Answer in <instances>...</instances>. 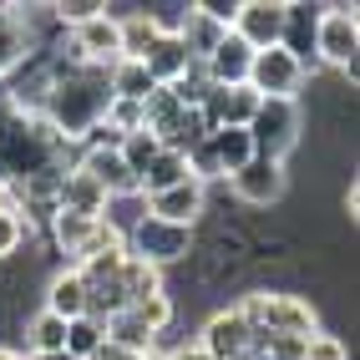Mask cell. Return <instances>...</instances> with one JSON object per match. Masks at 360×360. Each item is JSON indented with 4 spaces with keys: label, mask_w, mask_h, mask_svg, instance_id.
Listing matches in <instances>:
<instances>
[{
    "label": "cell",
    "mask_w": 360,
    "mask_h": 360,
    "mask_svg": "<svg viewBox=\"0 0 360 360\" xmlns=\"http://www.w3.org/2000/svg\"><path fill=\"white\" fill-rule=\"evenodd\" d=\"M107 107H112V82L102 66H71L66 77H56L46 86V122H51L66 142L71 137H86L97 122H107Z\"/></svg>",
    "instance_id": "obj_1"
},
{
    "label": "cell",
    "mask_w": 360,
    "mask_h": 360,
    "mask_svg": "<svg viewBox=\"0 0 360 360\" xmlns=\"http://www.w3.org/2000/svg\"><path fill=\"white\" fill-rule=\"evenodd\" d=\"M249 142H254V158H269L284 162V153L300 142V112L295 102H274V97H259L254 117H249Z\"/></svg>",
    "instance_id": "obj_2"
},
{
    "label": "cell",
    "mask_w": 360,
    "mask_h": 360,
    "mask_svg": "<svg viewBox=\"0 0 360 360\" xmlns=\"http://www.w3.org/2000/svg\"><path fill=\"white\" fill-rule=\"evenodd\" d=\"M238 315L254 335H315V309L295 295H249Z\"/></svg>",
    "instance_id": "obj_3"
},
{
    "label": "cell",
    "mask_w": 360,
    "mask_h": 360,
    "mask_svg": "<svg viewBox=\"0 0 360 360\" xmlns=\"http://www.w3.org/2000/svg\"><path fill=\"white\" fill-rule=\"evenodd\" d=\"M188 244H193V229H178V224H162L153 213H142L122 249H127V259H142V264H153V269H162V264L183 259Z\"/></svg>",
    "instance_id": "obj_4"
},
{
    "label": "cell",
    "mask_w": 360,
    "mask_h": 360,
    "mask_svg": "<svg viewBox=\"0 0 360 360\" xmlns=\"http://www.w3.org/2000/svg\"><path fill=\"white\" fill-rule=\"evenodd\" d=\"M304 82V66L284 51V46H269V51H254L249 66V91L254 97H274V102H295V91Z\"/></svg>",
    "instance_id": "obj_5"
},
{
    "label": "cell",
    "mask_w": 360,
    "mask_h": 360,
    "mask_svg": "<svg viewBox=\"0 0 360 360\" xmlns=\"http://www.w3.org/2000/svg\"><path fill=\"white\" fill-rule=\"evenodd\" d=\"M355 51H360V20L355 11H325L320 26H315V56L325 66H355Z\"/></svg>",
    "instance_id": "obj_6"
},
{
    "label": "cell",
    "mask_w": 360,
    "mask_h": 360,
    "mask_svg": "<svg viewBox=\"0 0 360 360\" xmlns=\"http://www.w3.org/2000/svg\"><path fill=\"white\" fill-rule=\"evenodd\" d=\"M229 31L244 41L249 51H269L284 36V6L279 0H238V15H233Z\"/></svg>",
    "instance_id": "obj_7"
},
{
    "label": "cell",
    "mask_w": 360,
    "mask_h": 360,
    "mask_svg": "<svg viewBox=\"0 0 360 360\" xmlns=\"http://www.w3.org/2000/svg\"><path fill=\"white\" fill-rule=\"evenodd\" d=\"M71 56H77V66H112V61H122V41H117V20L102 11V15H91L86 26L71 31Z\"/></svg>",
    "instance_id": "obj_8"
},
{
    "label": "cell",
    "mask_w": 360,
    "mask_h": 360,
    "mask_svg": "<svg viewBox=\"0 0 360 360\" xmlns=\"http://www.w3.org/2000/svg\"><path fill=\"white\" fill-rule=\"evenodd\" d=\"M249 66H254V51L233 31H224L219 46L198 61V71H203L208 86H249Z\"/></svg>",
    "instance_id": "obj_9"
},
{
    "label": "cell",
    "mask_w": 360,
    "mask_h": 360,
    "mask_svg": "<svg viewBox=\"0 0 360 360\" xmlns=\"http://www.w3.org/2000/svg\"><path fill=\"white\" fill-rule=\"evenodd\" d=\"M198 350H203L208 360H238L244 350H254V330H249V320L238 315V309H224V315H213V320L203 325Z\"/></svg>",
    "instance_id": "obj_10"
},
{
    "label": "cell",
    "mask_w": 360,
    "mask_h": 360,
    "mask_svg": "<svg viewBox=\"0 0 360 360\" xmlns=\"http://www.w3.org/2000/svg\"><path fill=\"white\" fill-rule=\"evenodd\" d=\"M254 107H259V97H254L249 86H208L203 102H198L208 132H213V127H249Z\"/></svg>",
    "instance_id": "obj_11"
},
{
    "label": "cell",
    "mask_w": 360,
    "mask_h": 360,
    "mask_svg": "<svg viewBox=\"0 0 360 360\" xmlns=\"http://www.w3.org/2000/svg\"><path fill=\"white\" fill-rule=\"evenodd\" d=\"M82 173L102 188L107 198H132V193H142V183H137V173L122 162V153H112V148H86V158H82Z\"/></svg>",
    "instance_id": "obj_12"
},
{
    "label": "cell",
    "mask_w": 360,
    "mask_h": 360,
    "mask_svg": "<svg viewBox=\"0 0 360 360\" xmlns=\"http://www.w3.org/2000/svg\"><path fill=\"white\" fill-rule=\"evenodd\" d=\"M142 66H148V77H153L158 86H178V82H188V71H193L198 61L188 56V46H183L178 31H158V41L148 46Z\"/></svg>",
    "instance_id": "obj_13"
},
{
    "label": "cell",
    "mask_w": 360,
    "mask_h": 360,
    "mask_svg": "<svg viewBox=\"0 0 360 360\" xmlns=\"http://www.w3.org/2000/svg\"><path fill=\"white\" fill-rule=\"evenodd\" d=\"M233 193L244 203H274L284 193V162H269V158H254L233 173Z\"/></svg>",
    "instance_id": "obj_14"
},
{
    "label": "cell",
    "mask_w": 360,
    "mask_h": 360,
    "mask_svg": "<svg viewBox=\"0 0 360 360\" xmlns=\"http://www.w3.org/2000/svg\"><path fill=\"white\" fill-rule=\"evenodd\" d=\"M148 208H153V219H162V224L193 229V219L203 213V183L188 178V183H178V188H167V193H153Z\"/></svg>",
    "instance_id": "obj_15"
},
{
    "label": "cell",
    "mask_w": 360,
    "mask_h": 360,
    "mask_svg": "<svg viewBox=\"0 0 360 360\" xmlns=\"http://www.w3.org/2000/svg\"><path fill=\"white\" fill-rule=\"evenodd\" d=\"M56 208L61 213H82V219H102V213H107V193L82 173V167H71V173H61Z\"/></svg>",
    "instance_id": "obj_16"
},
{
    "label": "cell",
    "mask_w": 360,
    "mask_h": 360,
    "mask_svg": "<svg viewBox=\"0 0 360 360\" xmlns=\"http://www.w3.org/2000/svg\"><path fill=\"white\" fill-rule=\"evenodd\" d=\"M203 148H208L213 167H219V173H229V178H233L244 162H254V142H249L244 127H213V132L203 137Z\"/></svg>",
    "instance_id": "obj_17"
},
{
    "label": "cell",
    "mask_w": 360,
    "mask_h": 360,
    "mask_svg": "<svg viewBox=\"0 0 360 360\" xmlns=\"http://www.w3.org/2000/svg\"><path fill=\"white\" fill-rule=\"evenodd\" d=\"M315 26H320V15L309 11V6H284V36H279V46H284L300 66L315 56Z\"/></svg>",
    "instance_id": "obj_18"
},
{
    "label": "cell",
    "mask_w": 360,
    "mask_h": 360,
    "mask_svg": "<svg viewBox=\"0 0 360 360\" xmlns=\"http://www.w3.org/2000/svg\"><path fill=\"white\" fill-rule=\"evenodd\" d=\"M46 315H56V320H82L86 315V284L77 269H66L51 279V295H46Z\"/></svg>",
    "instance_id": "obj_19"
},
{
    "label": "cell",
    "mask_w": 360,
    "mask_h": 360,
    "mask_svg": "<svg viewBox=\"0 0 360 360\" xmlns=\"http://www.w3.org/2000/svg\"><path fill=\"white\" fill-rule=\"evenodd\" d=\"M188 178H193V173H188V158L173 153V148H162L148 167H142L137 183H142V193L153 198V193H167V188H178V183H188Z\"/></svg>",
    "instance_id": "obj_20"
},
{
    "label": "cell",
    "mask_w": 360,
    "mask_h": 360,
    "mask_svg": "<svg viewBox=\"0 0 360 360\" xmlns=\"http://www.w3.org/2000/svg\"><path fill=\"white\" fill-rule=\"evenodd\" d=\"M102 330H107V345H117V350H132V355H153V350H158V335H153L148 325H142V320L132 315V309L112 315Z\"/></svg>",
    "instance_id": "obj_21"
},
{
    "label": "cell",
    "mask_w": 360,
    "mask_h": 360,
    "mask_svg": "<svg viewBox=\"0 0 360 360\" xmlns=\"http://www.w3.org/2000/svg\"><path fill=\"white\" fill-rule=\"evenodd\" d=\"M107 82H112V97L117 102H148L158 91V82L148 77V66H142V61H112Z\"/></svg>",
    "instance_id": "obj_22"
},
{
    "label": "cell",
    "mask_w": 360,
    "mask_h": 360,
    "mask_svg": "<svg viewBox=\"0 0 360 360\" xmlns=\"http://www.w3.org/2000/svg\"><path fill=\"white\" fill-rule=\"evenodd\" d=\"M158 20L153 15H127V20H117V41H122V61H142L148 56V46L158 41Z\"/></svg>",
    "instance_id": "obj_23"
},
{
    "label": "cell",
    "mask_w": 360,
    "mask_h": 360,
    "mask_svg": "<svg viewBox=\"0 0 360 360\" xmlns=\"http://www.w3.org/2000/svg\"><path fill=\"white\" fill-rule=\"evenodd\" d=\"M26 46H31V31L20 26L11 11H0V77H11V71L26 61Z\"/></svg>",
    "instance_id": "obj_24"
},
{
    "label": "cell",
    "mask_w": 360,
    "mask_h": 360,
    "mask_svg": "<svg viewBox=\"0 0 360 360\" xmlns=\"http://www.w3.org/2000/svg\"><path fill=\"white\" fill-rule=\"evenodd\" d=\"M97 224H102V219H82V213H61V208H56V219H51V233H56V244H61L71 259H77V254L86 249V238L97 233Z\"/></svg>",
    "instance_id": "obj_25"
},
{
    "label": "cell",
    "mask_w": 360,
    "mask_h": 360,
    "mask_svg": "<svg viewBox=\"0 0 360 360\" xmlns=\"http://www.w3.org/2000/svg\"><path fill=\"white\" fill-rule=\"evenodd\" d=\"M102 345H107V330H102L97 320H86V315H82V320H66V345H61V350H66L71 360H91Z\"/></svg>",
    "instance_id": "obj_26"
},
{
    "label": "cell",
    "mask_w": 360,
    "mask_h": 360,
    "mask_svg": "<svg viewBox=\"0 0 360 360\" xmlns=\"http://www.w3.org/2000/svg\"><path fill=\"white\" fill-rule=\"evenodd\" d=\"M122 290H127V304L153 300V295H162V274L153 269V264H142V259H127L122 264Z\"/></svg>",
    "instance_id": "obj_27"
},
{
    "label": "cell",
    "mask_w": 360,
    "mask_h": 360,
    "mask_svg": "<svg viewBox=\"0 0 360 360\" xmlns=\"http://www.w3.org/2000/svg\"><path fill=\"white\" fill-rule=\"evenodd\" d=\"M178 36H183V46H188V56H193V61H203V56L213 51V46H219L224 26H213L208 15H198V11H188V26H183Z\"/></svg>",
    "instance_id": "obj_28"
},
{
    "label": "cell",
    "mask_w": 360,
    "mask_h": 360,
    "mask_svg": "<svg viewBox=\"0 0 360 360\" xmlns=\"http://www.w3.org/2000/svg\"><path fill=\"white\" fill-rule=\"evenodd\" d=\"M122 264H127V249H122V244H112V249H102V254L82 259V264H77V274H82L86 284H97V279H117V274H122Z\"/></svg>",
    "instance_id": "obj_29"
},
{
    "label": "cell",
    "mask_w": 360,
    "mask_h": 360,
    "mask_svg": "<svg viewBox=\"0 0 360 360\" xmlns=\"http://www.w3.org/2000/svg\"><path fill=\"white\" fill-rule=\"evenodd\" d=\"M117 153H122V162L142 178V167H148V162L162 153V142H158L153 132H142V127H137V132H127V137H122V148H117Z\"/></svg>",
    "instance_id": "obj_30"
},
{
    "label": "cell",
    "mask_w": 360,
    "mask_h": 360,
    "mask_svg": "<svg viewBox=\"0 0 360 360\" xmlns=\"http://www.w3.org/2000/svg\"><path fill=\"white\" fill-rule=\"evenodd\" d=\"M61 345H66V320H56V315L41 309V315L31 320V350L36 355H56Z\"/></svg>",
    "instance_id": "obj_31"
},
{
    "label": "cell",
    "mask_w": 360,
    "mask_h": 360,
    "mask_svg": "<svg viewBox=\"0 0 360 360\" xmlns=\"http://www.w3.org/2000/svg\"><path fill=\"white\" fill-rule=\"evenodd\" d=\"M132 309V315L142 320V325H148L153 335L167 325V320H173V300H167V295H153V300H137V304H127Z\"/></svg>",
    "instance_id": "obj_32"
},
{
    "label": "cell",
    "mask_w": 360,
    "mask_h": 360,
    "mask_svg": "<svg viewBox=\"0 0 360 360\" xmlns=\"http://www.w3.org/2000/svg\"><path fill=\"white\" fill-rule=\"evenodd\" d=\"M26 238V219L11 208V203H0V259L6 254H15V244Z\"/></svg>",
    "instance_id": "obj_33"
},
{
    "label": "cell",
    "mask_w": 360,
    "mask_h": 360,
    "mask_svg": "<svg viewBox=\"0 0 360 360\" xmlns=\"http://www.w3.org/2000/svg\"><path fill=\"white\" fill-rule=\"evenodd\" d=\"M107 127H117V132H137L142 127V102H117L112 97V107H107Z\"/></svg>",
    "instance_id": "obj_34"
},
{
    "label": "cell",
    "mask_w": 360,
    "mask_h": 360,
    "mask_svg": "<svg viewBox=\"0 0 360 360\" xmlns=\"http://www.w3.org/2000/svg\"><path fill=\"white\" fill-rule=\"evenodd\" d=\"M193 11H198V15H208L213 26H224V31H229V26H233V15H238V0H198Z\"/></svg>",
    "instance_id": "obj_35"
},
{
    "label": "cell",
    "mask_w": 360,
    "mask_h": 360,
    "mask_svg": "<svg viewBox=\"0 0 360 360\" xmlns=\"http://www.w3.org/2000/svg\"><path fill=\"white\" fill-rule=\"evenodd\" d=\"M304 360H345V345L335 340V335H309V350Z\"/></svg>",
    "instance_id": "obj_36"
},
{
    "label": "cell",
    "mask_w": 360,
    "mask_h": 360,
    "mask_svg": "<svg viewBox=\"0 0 360 360\" xmlns=\"http://www.w3.org/2000/svg\"><path fill=\"white\" fill-rule=\"evenodd\" d=\"M56 15L66 20L71 31H77V26H86L91 15H102V6H91V0H71V6H56Z\"/></svg>",
    "instance_id": "obj_37"
},
{
    "label": "cell",
    "mask_w": 360,
    "mask_h": 360,
    "mask_svg": "<svg viewBox=\"0 0 360 360\" xmlns=\"http://www.w3.org/2000/svg\"><path fill=\"white\" fill-rule=\"evenodd\" d=\"M91 360H142V355H132V350H117V345H102Z\"/></svg>",
    "instance_id": "obj_38"
},
{
    "label": "cell",
    "mask_w": 360,
    "mask_h": 360,
    "mask_svg": "<svg viewBox=\"0 0 360 360\" xmlns=\"http://www.w3.org/2000/svg\"><path fill=\"white\" fill-rule=\"evenodd\" d=\"M173 360H208V355H203V350H198V345H188V350H178V355H173Z\"/></svg>",
    "instance_id": "obj_39"
},
{
    "label": "cell",
    "mask_w": 360,
    "mask_h": 360,
    "mask_svg": "<svg viewBox=\"0 0 360 360\" xmlns=\"http://www.w3.org/2000/svg\"><path fill=\"white\" fill-rule=\"evenodd\" d=\"M31 360H71L66 350H56V355H31Z\"/></svg>",
    "instance_id": "obj_40"
},
{
    "label": "cell",
    "mask_w": 360,
    "mask_h": 360,
    "mask_svg": "<svg viewBox=\"0 0 360 360\" xmlns=\"http://www.w3.org/2000/svg\"><path fill=\"white\" fill-rule=\"evenodd\" d=\"M0 360H26V355H20V350H0Z\"/></svg>",
    "instance_id": "obj_41"
},
{
    "label": "cell",
    "mask_w": 360,
    "mask_h": 360,
    "mask_svg": "<svg viewBox=\"0 0 360 360\" xmlns=\"http://www.w3.org/2000/svg\"><path fill=\"white\" fill-rule=\"evenodd\" d=\"M142 360H173V355H162V350H153V355H142Z\"/></svg>",
    "instance_id": "obj_42"
},
{
    "label": "cell",
    "mask_w": 360,
    "mask_h": 360,
    "mask_svg": "<svg viewBox=\"0 0 360 360\" xmlns=\"http://www.w3.org/2000/svg\"><path fill=\"white\" fill-rule=\"evenodd\" d=\"M238 360H264V355H259V350H244V355H238Z\"/></svg>",
    "instance_id": "obj_43"
},
{
    "label": "cell",
    "mask_w": 360,
    "mask_h": 360,
    "mask_svg": "<svg viewBox=\"0 0 360 360\" xmlns=\"http://www.w3.org/2000/svg\"><path fill=\"white\" fill-rule=\"evenodd\" d=\"M0 203H6V178H0Z\"/></svg>",
    "instance_id": "obj_44"
}]
</instances>
